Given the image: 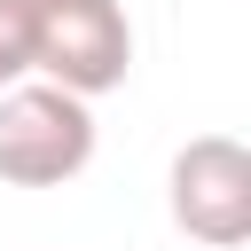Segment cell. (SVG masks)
Segmentation results:
<instances>
[{"instance_id": "6da1fadb", "label": "cell", "mask_w": 251, "mask_h": 251, "mask_svg": "<svg viewBox=\"0 0 251 251\" xmlns=\"http://www.w3.org/2000/svg\"><path fill=\"white\" fill-rule=\"evenodd\" d=\"M24 16H31V78H47L78 102L126 86V71H133L126 0H24Z\"/></svg>"}, {"instance_id": "7a4b0ae2", "label": "cell", "mask_w": 251, "mask_h": 251, "mask_svg": "<svg viewBox=\"0 0 251 251\" xmlns=\"http://www.w3.org/2000/svg\"><path fill=\"white\" fill-rule=\"evenodd\" d=\"M94 165V110L47 78L0 94V180L8 188H63Z\"/></svg>"}, {"instance_id": "3957f363", "label": "cell", "mask_w": 251, "mask_h": 251, "mask_svg": "<svg viewBox=\"0 0 251 251\" xmlns=\"http://www.w3.org/2000/svg\"><path fill=\"white\" fill-rule=\"evenodd\" d=\"M165 204H173V227L188 243H212V251L251 243V149L235 133L180 141V157L165 173Z\"/></svg>"}, {"instance_id": "277c9868", "label": "cell", "mask_w": 251, "mask_h": 251, "mask_svg": "<svg viewBox=\"0 0 251 251\" xmlns=\"http://www.w3.org/2000/svg\"><path fill=\"white\" fill-rule=\"evenodd\" d=\"M31 78V16L24 0H0V94Z\"/></svg>"}]
</instances>
